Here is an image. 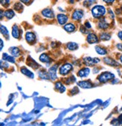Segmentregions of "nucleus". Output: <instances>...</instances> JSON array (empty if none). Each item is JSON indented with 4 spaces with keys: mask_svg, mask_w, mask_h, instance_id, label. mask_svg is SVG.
Segmentation results:
<instances>
[{
    "mask_svg": "<svg viewBox=\"0 0 122 126\" xmlns=\"http://www.w3.org/2000/svg\"><path fill=\"white\" fill-rule=\"evenodd\" d=\"M91 12L95 18H100L105 14V8L102 5H96L92 8Z\"/></svg>",
    "mask_w": 122,
    "mask_h": 126,
    "instance_id": "f257e3e1",
    "label": "nucleus"
},
{
    "mask_svg": "<svg viewBox=\"0 0 122 126\" xmlns=\"http://www.w3.org/2000/svg\"><path fill=\"white\" fill-rule=\"evenodd\" d=\"M114 77H115V75L113 74H112L110 72H104L98 77V80L101 83H105L108 80H112Z\"/></svg>",
    "mask_w": 122,
    "mask_h": 126,
    "instance_id": "f03ea898",
    "label": "nucleus"
},
{
    "mask_svg": "<svg viewBox=\"0 0 122 126\" xmlns=\"http://www.w3.org/2000/svg\"><path fill=\"white\" fill-rule=\"evenodd\" d=\"M72 70V65L69 64V63H66V64H64L63 65H62V67L60 68L59 72L61 75H66Z\"/></svg>",
    "mask_w": 122,
    "mask_h": 126,
    "instance_id": "7ed1b4c3",
    "label": "nucleus"
},
{
    "mask_svg": "<svg viewBox=\"0 0 122 126\" xmlns=\"http://www.w3.org/2000/svg\"><path fill=\"white\" fill-rule=\"evenodd\" d=\"M84 64L88 66H92L97 63H98L100 60L97 58H91V57H85L83 59Z\"/></svg>",
    "mask_w": 122,
    "mask_h": 126,
    "instance_id": "20e7f679",
    "label": "nucleus"
},
{
    "mask_svg": "<svg viewBox=\"0 0 122 126\" xmlns=\"http://www.w3.org/2000/svg\"><path fill=\"white\" fill-rule=\"evenodd\" d=\"M83 17V11L81 10H75L72 14V19L74 20H80Z\"/></svg>",
    "mask_w": 122,
    "mask_h": 126,
    "instance_id": "39448f33",
    "label": "nucleus"
},
{
    "mask_svg": "<svg viewBox=\"0 0 122 126\" xmlns=\"http://www.w3.org/2000/svg\"><path fill=\"white\" fill-rule=\"evenodd\" d=\"M57 65H54V66H52L50 69H49V71H48V75L49 77H51V80H54L57 79Z\"/></svg>",
    "mask_w": 122,
    "mask_h": 126,
    "instance_id": "423d86ee",
    "label": "nucleus"
},
{
    "mask_svg": "<svg viewBox=\"0 0 122 126\" xmlns=\"http://www.w3.org/2000/svg\"><path fill=\"white\" fill-rule=\"evenodd\" d=\"M87 41L89 44H94V43H97L99 40H98L97 36L95 34L90 33L87 37Z\"/></svg>",
    "mask_w": 122,
    "mask_h": 126,
    "instance_id": "0eeeda50",
    "label": "nucleus"
},
{
    "mask_svg": "<svg viewBox=\"0 0 122 126\" xmlns=\"http://www.w3.org/2000/svg\"><path fill=\"white\" fill-rule=\"evenodd\" d=\"M57 21L60 25H63L68 21V17L65 14H60L57 15Z\"/></svg>",
    "mask_w": 122,
    "mask_h": 126,
    "instance_id": "6e6552de",
    "label": "nucleus"
},
{
    "mask_svg": "<svg viewBox=\"0 0 122 126\" xmlns=\"http://www.w3.org/2000/svg\"><path fill=\"white\" fill-rule=\"evenodd\" d=\"M41 14L45 17H48V18H54V12L52 10L49 9V8H46V9H44L41 11Z\"/></svg>",
    "mask_w": 122,
    "mask_h": 126,
    "instance_id": "1a4fd4ad",
    "label": "nucleus"
},
{
    "mask_svg": "<svg viewBox=\"0 0 122 126\" xmlns=\"http://www.w3.org/2000/svg\"><path fill=\"white\" fill-rule=\"evenodd\" d=\"M78 85L83 89H89V88H92L93 84L89 81H80Z\"/></svg>",
    "mask_w": 122,
    "mask_h": 126,
    "instance_id": "9d476101",
    "label": "nucleus"
},
{
    "mask_svg": "<svg viewBox=\"0 0 122 126\" xmlns=\"http://www.w3.org/2000/svg\"><path fill=\"white\" fill-rule=\"evenodd\" d=\"M104 62L105 64H107V65H112V66H118L119 64L116 62L115 61L114 59H111V58H104Z\"/></svg>",
    "mask_w": 122,
    "mask_h": 126,
    "instance_id": "9b49d317",
    "label": "nucleus"
},
{
    "mask_svg": "<svg viewBox=\"0 0 122 126\" xmlns=\"http://www.w3.org/2000/svg\"><path fill=\"white\" fill-rule=\"evenodd\" d=\"M90 74V69L87 68H83V69H81L79 72H78V75L79 77H87Z\"/></svg>",
    "mask_w": 122,
    "mask_h": 126,
    "instance_id": "f8f14e48",
    "label": "nucleus"
},
{
    "mask_svg": "<svg viewBox=\"0 0 122 126\" xmlns=\"http://www.w3.org/2000/svg\"><path fill=\"white\" fill-rule=\"evenodd\" d=\"M26 41L29 42V43H32L35 40H36V35H34V33L33 32H27L26 34Z\"/></svg>",
    "mask_w": 122,
    "mask_h": 126,
    "instance_id": "ddd939ff",
    "label": "nucleus"
},
{
    "mask_svg": "<svg viewBox=\"0 0 122 126\" xmlns=\"http://www.w3.org/2000/svg\"><path fill=\"white\" fill-rule=\"evenodd\" d=\"M39 60H40L41 62H45V63H50V62H51V58H50L48 55L45 54V53H43V54H41V55L40 56Z\"/></svg>",
    "mask_w": 122,
    "mask_h": 126,
    "instance_id": "4468645a",
    "label": "nucleus"
},
{
    "mask_svg": "<svg viewBox=\"0 0 122 126\" xmlns=\"http://www.w3.org/2000/svg\"><path fill=\"white\" fill-rule=\"evenodd\" d=\"M12 36L14 38H18L20 36V32L19 29L17 26H14L12 28Z\"/></svg>",
    "mask_w": 122,
    "mask_h": 126,
    "instance_id": "2eb2a0df",
    "label": "nucleus"
},
{
    "mask_svg": "<svg viewBox=\"0 0 122 126\" xmlns=\"http://www.w3.org/2000/svg\"><path fill=\"white\" fill-rule=\"evenodd\" d=\"M64 29L66 32H72L75 30V26L72 23H68L64 26Z\"/></svg>",
    "mask_w": 122,
    "mask_h": 126,
    "instance_id": "dca6fc26",
    "label": "nucleus"
},
{
    "mask_svg": "<svg viewBox=\"0 0 122 126\" xmlns=\"http://www.w3.org/2000/svg\"><path fill=\"white\" fill-rule=\"evenodd\" d=\"M99 27L100 29H106L107 28H109V24L105 22V19H101L99 22Z\"/></svg>",
    "mask_w": 122,
    "mask_h": 126,
    "instance_id": "f3484780",
    "label": "nucleus"
},
{
    "mask_svg": "<svg viewBox=\"0 0 122 126\" xmlns=\"http://www.w3.org/2000/svg\"><path fill=\"white\" fill-rule=\"evenodd\" d=\"M95 49H96L97 53L98 54H100V55H105L106 53H107V51H106V50L105 48H102V47H101L97 46L95 47Z\"/></svg>",
    "mask_w": 122,
    "mask_h": 126,
    "instance_id": "a211bd4d",
    "label": "nucleus"
},
{
    "mask_svg": "<svg viewBox=\"0 0 122 126\" xmlns=\"http://www.w3.org/2000/svg\"><path fill=\"white\" fill-rule=\"evenodd\" d=\"M21 72L24 74V75H26V76H28V77H29L30 78H33L34 77V75H33V74L30 71H29L28 69H26V68H21Z\"/></svg>",
    "mask_w": 122,
    "mask_h": 126,
    "instance_id": "6ab92c4d",
    "label": "nucleus"
},
{
    "mask_svg": "<svg viewBox=\"0 0 122 126\" xmlns=\"http://www.w3.org/2000/svg\"><path fill=\"white\" fill-rule=\"evenodd\" d=\"M67 48L69 50H75L76 49H78V44L74 42H70L67 44Z\"/></svg>",
    "mask_w": 122,
    "mask_h": 126,
    "instance_id": "aec40b11",
    "label": "nucleus"
},
{
    "mask_svg": "<svg viewBox=\"0 0 122 126\" xmlns=\"http://www.w3.org/2000/svg\"><path fill=\"white\" fill-rule=\"evenodd\" d=\"M11 53L13 56L17 57L20 55V50L18 47H12V48H11Z\"/></svg>",
    "mask_w": 122,
    "mask_h": 126,
    "instance_id": "412c9836",
    "label": "nucleus"
},
{
    "mask_svg": "<svg viewBox=\"0 0 122 126\" xmlns=\"http://www.w3.org/2000/svg\"><path fill=\"white\" fill-rule=\"evenodd\" d=\"M55 87L58 89V91L60 92H63L65 90H66V89H65V87H64V86L60 82H57V83H56V84H55Z\"/></svg>",
    "mask_w": 122,
    "mask_h": 126,
    "instance_id": "4be33fe9",
    "label": "nucleus"
},
{
    "mask_svg": "<svg viewBox=\"0 0 122 126\" xmlns=\"http://www.w3.org/2000/svg\"><path fill=\"white\" fill-rule=\"evenodd\" d=\"M111 38V35L109 33H106V32H102L100 35V39L102 41H108Z\"/></svg>",
    "mask_w": 122,
    "mask_h": 126,
    "instance_id": "5701e85b",
    "label": "nucleus"
},
{
    "mask_svg": "<svg viewBox=\"0 0 122 126\" xmlns=\"http://www.w3.org/2000/svg\"><path fill=\"white\" fill-rule=\"evenodd\" d=\"M5 16L8 19H11L14 16V12L12 10H8L5 12Z\"/></svg>",
    "mask_w": 122,
    "mask_h": 126,
    "instance_id": "b1692460",
    "label": "nucleus"
},
{
    "mask_svg": "<svg viewBox=\"0 0 122 126\" xmlns=\"http://www.w3.org/2000/svg\"><path fill=\"white\" fill-rule=\"evenodd\" d=\"M32 59V62H30L29 60H27V65H29L30 67H32V68H39V65L37 64V63L33 59Z\"/></svg>",
    "mask_w": 122,
    "mask_h": 126,
    "instance_id": "393cba45",
    "label": "nucleus"
},
{
    "mask_svg": "<svg viewBox=\"0 0 122 126\" xmlns=\"http://www.w3.org/2000/svg\"><path fill=\"white\" fill-rule=\"evenodd\" d=\"M1 32L4 35H8V31L6 29V27L4 26H1Z\"/></svg>",
    "mask_w": 122,
    "mask_h": 126,
    "instance_id": "a878e982",
    "label": "nucleus"
},
{
    "mask_svg": "<svg viewBox=\"0 0 122 126\" xmlns=\"http://www.w3.org/2000/svg\"><path fill=\"white\" fill-rule=\"evenodd\" d=\"M94 2H95V0H86L84 2V5L86 7H89L90 5H93Z\"/></svg>",
    "mask_w": 122,
    "mask_h": 126,
    "instance_id": "bb28decb",
    "label": "nucleus"
},
{
    "mask_svg": "<svg viewBox=\"0 0 122 126\" xmlns=\"http://www.w3.org/2000/svg\"><path fill=\"white\" fill-rule=\"evenodd\" d=\"M14 9L17 10V11H20L21 9H23V5L20 2H17L16 4L14 5Z\"/></svg>",
    "mask_w": 122,
    "mask_h": 126,
    "instance_id": "cd10ccee",
    "label": "nucleus"
},
{
    "mask_svg": "<svg viewBox=\"0 0 122 126\" xmlns=\"http://www.w3.org/2000/svg\"><path fill=\"white\" fill-rule=\"evenodd\" d=\"M10 0H1V4L4 6H7L9 5Z\"/></svg>",
    "mask_w": 122,
    "mask_h": 126,
    "instance_id": "c85d7f7f",
    "label": "nucleus"
},
{
    "mask_svg": "<svg viewBox=\"0 0 122 126\" xmlns=\"http://www.w3.org/2000/svg\"><path fill=\"white\" fill-rule=\"evenodd\" d=\"M115 0H103V2L106 4H112Z\"/></svg>",
    "mask_w": 122,
    "mask_h": 126,
    "instance_id": "c756f323",
    "label": "nucleus"
},
{
    "mask_svg": "<svg viewBox=\"0 0 122 126\" xmlns=\"http://www.w3.org/2000/svg\"><path fill=\"white\" fill-rule=\"evenodd\" d=\"M117 47H118V49L120 51L122 52V44H118L117 45Z\"/></svg>",
    "mask_w": 122,
    "mask_h": 126,
    "instance_id": "7c9ffc66",
    "label": "nucleus"
},
{
    "mask_svg": "<svg viewBox=\"0 0 122 126\" xmlns=\"http://www.w3.org/2000/svg\"><path fill=\"white\" fill-rule=\"evenodd\" d=\"M118 38L122 41V32H119L118 34Z\"/></svg>",
    "mask_w": 122,
    "mask_h": 126,
    "instance_id": "2f4dec72",
    "label": "nucleus"
},
{
    "mask_svg": "<svg viewBox=\"0 0 122 126\" xmlns=\"http://www.w3.org/2000/svg\"><path fill=\"white\" fill-rule=\"evenodd\" d=\"M85 27H86L87 29H90V28H91V26H90V24L88 22H87V23H85Z\"/></svg>",
    "mask_w": 122,
    "mask_h": 126,
    "instance_id": "473e14b6",
    "label": "nucleus"
},
{
    "mask_svg": "<svg viewBox=\"0 0 122 126\" xmlns=\"http://www.w3.org/2000/svg\"><path fill=\"white\" fill-rule=\"evenodd\" d=\"M20 1H21L23 3H24V4H28V3L29 2L30 0H20Z\"/></svg>",
    "mask_w": 122,
    "mask_h": 126,
    "instance_id": "72a5a7b5",
    "label": "nucleus"
},
{
    "mask_svg": "<svg viewBox=\"0 0 122 126\" xmlns=\"http://www.w3.org/2000/svg\"><path fill=\"white\" fill-rule=\"evenodd\" d=\"M119 122L122 124V115L119 117Z\"/></svg>",
    "mask_w": 122,
    "mask_h": 126,
    "instance_id": "f704fd0d",
    "label": "nucleus"
},
{
    "mask_svg": "<svg viewBox=\"0 0 122 126\" xmlns=\"http://www.w3.org/2000/svg\"><path fill=\"white\" fill-rule=\"evenodd\" d=\"M2 47H3V41L2 40H1V50L2 49Z\"/></svg>",
    "mask_w": 122,
    "mask_h": 126,
    "instance_id": "c9c22d12",
    "label": "nucleus"
},
{
    "mask_svg": "<svg viewBox=\"0 0 122 126\" xmlns=\"http://www.w3.org/2000/svg\"><path fill=\"white\" fill-rule=\"evenodd\" d=\"M120 61H121V62L122 63V56H121V57H120Z\"/></svg>",
    "mask_w": 122,
    "mask_h": 126,
    "instance_id": "e433bc0d",
    "label": "nucleus"
}]
</instances>
